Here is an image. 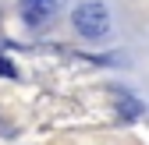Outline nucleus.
<instances>
[{"label":"nucleus","instance_id":"nucleus-1","mask_svg":"<svg viewBox=\"0 0 149 145\" xmlns=\"http://www.w3.org/2000/svg\"><path fill=\"white\" fill-rule=\"evenodd\" d=\"M74 28H78V35H85V39H103V35L110 32V11L107 4H100V0H89V4L74 7Z\"/></svg>","mask_w":149,"mask_h":145},{"label":"nucleus","instance_id":"nucleus-2","mask_svg":"<svg viewBox=\"0 0 149 145\" xmlns=\"http://www.w3.org/2000/svg\"><path fill=\"white\" fill-rule=\"evenodd\" d=\"M61 7H64V0H18V11H22L25 25H32V28L50 25Z\"/></svg>","mask_w":149,"mask_h":145},{"label":"nucleus","instance_id":"nucleus-3","mask_svg":"<svg viewBox=\"0 0 149 145\" xmlns=\"http://www.w3.org/2000/svg\"><path fill=\"white\" fill-rule=\"evenodd\" d=\"M117 113H121V120H135L142 113V103L128 92H117Z\"/></svg>","mask_w":149,"mask_h":145},{"label":"nucleus","instance_id":"nucleus-4","mask_svg":"<svg viewBox=\"0 0 149 145\" xmlns=\"http://www.w3.org/2000/svg\"><path fill=\"white\" fill-rule=\"evenodd\" d=\"M0 75H14V67H11V64H7L4 57H0Z\"/></svg>","mask_w":149,"mask_h":145}]
</instances>
